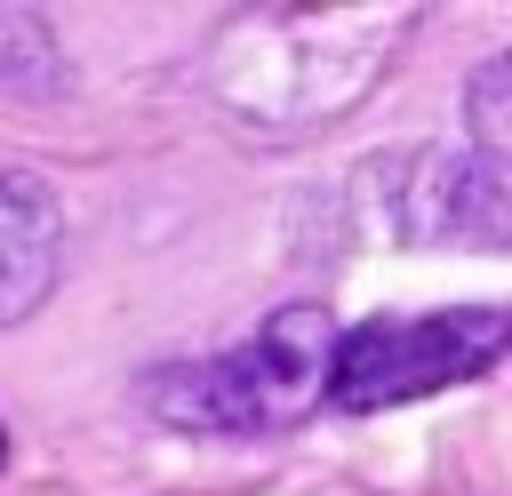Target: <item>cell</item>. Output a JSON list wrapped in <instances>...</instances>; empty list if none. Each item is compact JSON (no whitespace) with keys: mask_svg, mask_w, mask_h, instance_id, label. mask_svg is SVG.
<instances>
[{"mask_svg":"<svg viewBox=\"0 0 512 496\" xmlns=\"http://www.w3.org/2000/svg\"><path fill=\"white\" fill-rule=\"evenodd\" d=\"M504 88H512V56H488V64L472 72V160H480V168H504V152H512Z\"/></svg>","mask_w":512,"mask_h":496,"instance_id":"4","label":"cell"},{"mask_svg":"<svg viewBox=\"0 0 512 496\" xmlns=\"http://www.w3.org/2000/svg\"><path fill=\"white\" fill-rule=\"evenodd\" d=\"M504 304H456V312H384L360 328H336V360H328V400L344 416L368 408H400L424 392H448L464 376H488L504 360Z\"/></svg>","mask_w":512,"mask_h":496,"instance_id":"2","label":"cell"},{"mask_svg":"<svg viewBox=\"0 0 512 496\" xmlns=\"http://www.w3.org/2000/svg\"><path fill=\"white\" fill-rule=\"evenodd\" d=\"M64 264V208L40 176L0 168V328L32 320Z\"/></svg>","mask_w":512,"mask_h":496,"instance_id":"3","label":"cell"},{"mask_svg":"<svg viewBox=\"0 0 512 496\" xmlns=\"http://www.w3.org/2000/svg\"><path fill=\"white\" fill-rule=\"evenodd\" d=\"M328 360H336V312L328 304H280L256 336L208 352V360H168L136 384V400L176 424V432H288L328 400Z\"/></svg>","mask_w":512,"mask_h":496,"instance_id":"1","label":"cell"},{"mask_svg":"<svg viewBox=\"0 0 512 496\" xmlns=\"http://www.w3.org/2000/svg\"><path fill=\"white\" fill-rule=\"evenodd\" d=\"M0 464H8V432H0Z\"/></svg>","mask_w":512,"mask_h":496,"instance_id":"5","label":"cell"}]
</instances>
